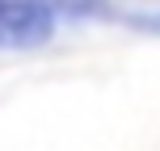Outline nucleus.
<instances>
[{
  "mask_svg": "<svg viewBox=\"0 0 160 151\" xmlns=\"http://www.w3.org/2000/svg\"><path fill=\"white\" fill-rule=\"evenodd\" d=\"M55 30V13L42 4H0V46H38Z\"/></svg>",
  "mask_w": 160,
  "mask_h": 151,
  "instance_id": "1",
  "label": "nucleus"
},
{
  "mask_svg": "<svg viewBox=\"0 0 160 151\" xmlns=\"http://www.w3.org/2000/svg\"><path fill=\"white\" fill-rule=\"evenodd\" d=\"M114 17H122V21L139 25V30H160V8H139V13H114Z\"/></svg>",
  "mask_w": 160,
  "mask_h": 151,
  "instance_id": "2",
  "label": "nucleus"
}]
</instances>
